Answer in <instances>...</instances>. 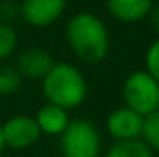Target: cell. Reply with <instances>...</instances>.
I'll return each instance as SVG.
<instances>
[{"label": "cell", "mask_w": 159, "mask_h": 157, "mask_svg": "<svg viewBox=\"0 0 159 157\" xmlns=\"http://www.w3.org/2000/svg\"><path fill=\"white\" fill-rule=\"evenodd\" d=\"M0 2H2V0H0Z\"/></svg>", "instance_id": "19"}, {"label": "cell", "mask_w": 159, "mask_h": 157, "mask_svg": "<svg viewBox=\"0 0 159 157\" xmlns=\"http://www.w3.org/2000/svg\"><path fill=\"white\" fill-rule=\"evenodd\" d=\"M6 148V144H4V137H2V126H0V152Z\"/></svg>", "instance_id": "18"}, {"label": "cell", "mask_w": 159, "mask_h": 157, "mask_svg": "<svg viewBox=\"0 0 159 157\" xmlns=\"http://www.w3.org/2000/svg\"><path fill=\"white\" fill-rule=\"evenodd\" d=\"M100 148V133L89 120H72L61 133L63 157H98Z\"/></svg>", "instance_id": "4"}, {"label": "cell", "mask_w": 159, "mask_h": 157, "mask_svg": "<svg viewBox=\"0 0 159 157\" xmlns=\"http://www.w3.org/2000/svg\"><path fill=\"white\" fill-rule=\"evenodd\" d=\"M22 87V76L15 67L0 63V96L15 94Z\"/></svg>", "instance_id": "12"}, {"label": "cell", "mask_w": 159, "mask_h": 157, "mask_svg": "<svg viewBox=\"0 0 159 157\" xmlns=\"http://www.w3.org/2000/svg\"><path fill=\"white\" fill-rule=\"evenodd\" d=\"M54 59L44 48H26L17 59V70L30 79H43L52 69Z\"/></svg>", "instance_id": "8"}, {"label": "cell", "mask_w": 159, "mask_h": 157, "mask_svg": "<svg viewBox=\"0 0 159 157\" xmlns=\"http://www.w3.org/2000/svg\"><path fill=\"white\" fill-rule=\"evenodd\" d=\"M17 39L19 37H17V32L13 30V26L0 22V61H4L6 57H9L15 52Z\"/></svg>", "instance_id": "14"}, {"label": "cell", "mask_w": 159, "mask_h": 157, "mask_svg": "<svg viewBox=\"0 0 159 157\" xmlns=\"http://www.w3.org/2000/svg\"><path fill=\"white\" fill-rule=\"evenodd\" d=\"M148 17H150V26H152V30L159 35V4L152 6V9H150Z\"/></svg>", "instance_id": "17"}, {"label": "cell", "mask_w": 159, "mask_h": 157, "mask_svg": "<svg viewBox=\"0 0 159 157\" xmlns=\"http://www.w3.org/2000/svg\"><path fill=\"white\" fill-rule=\"evenodd\" d=\"M106 157H154V152L148 148L144 141L129 139V141H117L107 150Z\"/></svg>", "instance_id": "11"}, {"label": "cell", "mask_w": 159, "mask_h": 157, "mask_svg": "<svg viewBox=\"0 0 159 157\" xmlns=\"http://www.w3.org/2000/svg\"><path fill=\"white\" fill-rule=\"evenodd\" d=\"M65 7L67 0H22L20 17L34 28H46L63 15Z\"/></svg>", "instance_id": "6"}, {"label": "cell", "mask_w": 159, "mask_h": 157, "mask_svg": "<svg viewBox=\"0 0 159 157\" xmlns=\"http://www.w3.org/2000/svg\"><path fill=\"white\" fill-rule=\"evenodd\" d=\"M17 17H20V6H17L11 0H2L0 2V22L11 26V22Z\"/></svg>", "instance_id": "16"}, {"label": "cell", "mask_w": 159, "mask_h": 157, "mask_svg": "<svg viewBox=\"0 0 159 157\" xmlns=\"http://www.w3.org/2000/svg\"><path fill=\"white\" fill-rule=\"evenodd\" d=\"M143 141L148 144V148L154 152H159V109L146 115L143 118V131H141Z\"/></svg>", "instance_id": "13"}, {"label": "cell", "mask_w": 159, "mask_h": 157, "mask_svg": "<svg viewBox=\"0 0 159 157\" xmlns=\"http://www.w3.org/2000/svg\"><path fill=\"white\" fill-rule=\"evenodd\" d=\"M67 41L83 63L94 65L109 54V32L104 20L93 13H78L67 24Z\"/></svg>", "instance_id": "1"}, {"label": "cell", "mask_w": 159, "mask_h": 157, "mask_svg": "<svg viewBox=\"0 0 159 157\" xmlns=\"http://www.w3.org/2000/svg\"><path fill=\"white\" fill-rule=\"evenodd\" d=\"M144 65H146V72L159 83V37L148 46Z\"/></svg>", "instance_id": "15"}, {"label": "cell", "mask_w": 159, "mask_h": 157, "mask_svg": "<svg viewBox=\"0 0 159 157\" xmlns=\"http://www.w3.org/2000/svg\"><path fill=\"white\" fill-rule=\"evenodd\" d=\"M35 122L39 126L41 133L44 135H61L65 131V128L69 126V113L67 109L46 102L35 115Z\"/></svg>", "instance_id": "10"}, {"label": "cell", "mask_w": 159, "mask_h": 157, "mask_svg": "<svg viewBox=\"0 0 159 157\" xmlns=\"http://www.w3.org/2000/svg\"><path fill=\"white\" fill-rule=\"evenodd\" d=\"M41 129L32 117H13L2 124L4 144L13 150H26L41 139Z\"/></svg>", "instance_id": "5"}, {"label": "cell", "mask_w": 159, "mask_h": 157, "mask_svg": "<svg viewBox=\"0 0 159 157\" xmlns=\"http://www.w3.org/2000/svg\"><path fill=\"white\" fill-rule=\"evenodd\" d=\"M126 107L146 117L159 109V83L146 70L131 72L122 87Z\"/></svg>", "instance_id": "3"}, {"label": "cell", "mask_w": 159, "mask_h": 157, "mask_svg": "<svg viewBox=\"0 0 159 157\" xmlns=\"http://www.w3.org/2000/svg\"><path fill=\"white\" fill-rule=\"evenodd\" d=\"M109 13L120 22H139L148 17L154 0H106Z\"/></svg>", "instance_id": "9"}, {"label": "cell", "mask_w": 159, "mask_h": 157, "mask_svg": "<svg viewBox=\"0 0 159 157\" xmlns=\"http://www.w3.org/2000/svg\"><path fill=\"white\" fill-rule=\"evenodd\" d=\"M143 118L139 113L131 111L129 107H119L107 117V131L115 141H129L139 139L143 131Z\"/></svg>", "instance_id": "7"}, {"label": "cell", "mask_w": 159, "mask_h": 157, "mask_svg": "<svg viewBox=\"0 0 159 157\" xmlns=\"http://www.w3.org/2000/svg\"><path fill=\"white\" fill-rule=\"evenodd\" d=\"M43 81L46 102L63 109H76L87 98V81L83 74L70 63H54Z\"/></svg>", "instance_id": "2"}]
</instances>
